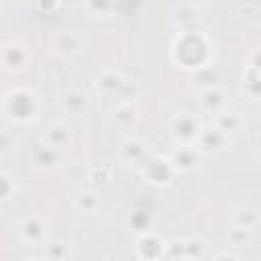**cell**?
<instances>
[{"label":"cell","instance_id":"1","mask_svg":"<svg viewBox=\"0 0 261 261\" xmlns=\"http://www.w3.org/2000/svg\"><path fill=\"white\" fill-rule=\"evenodd\" d=\"M4 112L8 118L18 120V122H29L31 118H35L37 112V104H35V96L27 90H14L6 96L4 100Z\"/></svg>","mask_w":261,"mask_h":261},{"label":"cell","instance_id":"2","mask_svg":"<svg viewBox=\"0 0 261 261\" xmlns=\"http://www.w3.org/2000/svg\"><path fill=\"white\" fill-rule=\"evenodd\" d=\"M171 133H173V137H175L177 141L190 143V141H196V137H198V133H200V124H198V120H196L194 116H190V114H179V116H175L173 122H171Z\"/></svg>","mask_w":261,"mask_h":261},{"label":"cell","instance_id":"3","mask_svg":"<svg viewBox=\"0 0 261 261\" xmlns=\"http://www.w3.org/2000/svg\"><path fill=\"white\" fill-rule=\"evenodd\" d=\"M0 59H2V63H4L6 69L16 71V69L27 67L29 51H27L20 43H8V45L2 47V51H0Z\"/></svg>","mask_w":261,"mask_h":261},{"label":"cell","instance_id":"4","mask_svg":"<svg viewBox=\"0 0 261 261\" xmlns=\"http://www.w3.org/2000/svg\"><path fill=\"white\" fill-rule=\"evenodd\" d=\"M43 143H47V145H51V147H55V149H59V151H61V149H67V145L71 143L69 128H67L65 124H59V122L47 126L45 137H43Z\"/></svg>","mask_w":261,"mask_h":261},{"label":"cell","instance_id":"5","mask_svg":"<svg viewBox=\"0 0 261 261\" xmlns=\"http://www.w3.org/2000/svg\"><path fill=\"white\" fill-rule=\"evenodd\" d=\"M196 139L200 141V145L206 151H216L224 143V133L218 130V128H200V133H198Z\"/></svg>","mask_w":261,"mask_h":261},{"label":"cell","instance_id":"6","mask_svg":"<svg viewBox=\"0 0 261 261\" xmlns=\"http://www.w3.org/2000/svg\"><path fill=\"white\" fill-rule=\"evenodd\" d=\"M57 159H59V149H55L47 143L39 145L35 151V163L39 167H53L57 163Z\"/></svg>","mask_w":261,"mask_h":261},{"label":"cell","instance_id":"7","mask_svg":"<svg viewBox=\"0 0 261 261\" xmlns=\"http://www.w3.org/2000/svg\"><path fill=\"white\" fill-rule=\"evenodd\" d=\"M194 163H196L194 153H192V149H188V147H179V151H177V153L173 155V159H171V165L177 167V169H190V167H194Z\"/></svg>","mask_w":261,"mask_h":261},{"label":"cell","instance_id":"8","mask_svg":"<svg viewBox=\"0 0 261 261\" xmlns=\"http://www.w3.org/2000/svg\"><path fill=\"white\" fill-rule=\"evenodd\" d=\"M55 47H57L61 53H75V51L80 49V43H77V39H75L73 35L65 33V35H59V37L55 39Z\"/></svg>","mask_w":261,"mask_h":261},{"label":"cell","instance_id":"9","mask_svg":"<svg viewBox=\"0 0 261 261\" xmlns=\"http://www.w3.org/2000/svg\"><path fill=\"white\" fill-rule=\"evenodd\" d=\"M202 104L208 108V110H216V108H220L222 104H224V96L218 92V90H206L204 94H202Z\"/></svg>","mask_w":261,"mask_h":261},{"label":"cell","instance_id":"10","mask_svg":"<svg viewBox=\"0 0 261 261\" xmlns=\"http://www.w3.org/2000/svg\"><path fill=\"white\" fill-rule=\"evenodd\" d=\"M198 18V10L194 6H181L173 10V20L175 22H194Z\"/></svg>","mask_w":261,"mask_h":261},{"label":"cell","instance_id":"11","mask_svg":"<svg viewBox=\"0 0 261 261\" xmlns=\"http://www.w3.org/2000/svg\"><path fill=\"white\" fill-rule=\"evenodd\" d=\"M98 194L96 192H84L80 198H77V208H82L84 212H92L96 206H98Z\"/></svg>","mask_w":261,"mask_h":261},{"label":"cell","instance_id":"12","mask_svg":"<svg viewBox=\"0 0 261 261\" xmlns=\"http://www.w3.org/2000/svg\"><path fill=\"white\" fill-rule=\"evenodd\" d=\"M110 8H112V0H88V10L92 14L104 16L110 12Z\"/></svg>","mask_w":261,"mask_h":261},{"label":"cell","instance_id":"13","mask_svg":"<svg viewBox=\"0 0 261 261\" xmlns=\"http://www.w3.org/2000/svg\"><path fill=\"white\" fill-rule=\"evenodd\" d=\"M143 155H145V147H143L141 143L130 141V143H126V145H124V157H126V159L137 161V159H139V157H143Z\"/></svg>","mask_w":261,"mask_h":261},{"label":"cell","instance_id":"14","mask_svg":"<svg viewBox=\"0 0 261 261\" xmlns=\"http://www.w3.org/2000/svg\"><path fill=\"white\" fill-rule=\"evenodd\" d=\"M20 228H22V234H24V232H29V234H33V237H35V241L43 234V226H41V222H39L37 218H29ZM33 237H31V239H33Z\"/></svg>","mask_w":261,"mask_h":261},{"label":"cell","instance_id":"15","mask_svg":"<svg viewBox=\"0 0 261 261\" xmlns=\"http://www.w3.org/2000/svg\"><path fill=\"white\" fill-rule=\"evenodd\" d=\"M12 190H14V184L10 181V177H8V175H4V173H0V200L10 198Z\"/></svg>","mask_w":261,"mask_h":261},{"label":"cell","instance_id":"16","mask_svg":"<svg viewBox=\"0 0 261 261\" xmlns=\"http://www.w3.org/2000/svg\"><path fill=\"white\" fill-rule=\"evenodd\" d=\"M10 147H12V135L6 130H0V153L10 151Z\"/></svg>","mask_w":261,"mask_h":261},{"label":"cell","instance_id":"17","mask_svg":"<svg viewBox=\"0 0 261 261\" xmlns=\"http://www.w3.org/2000/svg\"><path fill=\"white\" fill-rule=\"evenodd\" d=\"M194 2H196V0H194ZM198 2H206V0H198Z\"/></svg>","mask_w":261,"mask_h":261}]
</instances>
